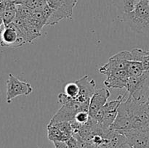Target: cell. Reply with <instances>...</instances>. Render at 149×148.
Returning <instances> with one entry per match:
<instances>
[{
  "instance_id": "cell-27",
  "label": "cell",
  "mask_w": 149,
  "mask_h": 148,
  "mask_svg": "<svg viewBox=\"0 0 149 148\" xmlns=\"http://www.w3.org/2000/svg\"><path fill=\"white\" fill-rule=\"evenodd\" d=\"M148 87H149V82H148Z\"/></svg>"
},
{
  "instance_id": "cell-13",
  "label": "cell",
  "mask_w": 149,
  "mask_h": 148,
  "mask_svg": "<svg viewBox=\"0 0 149 148\" xmlns=\"http://www.w3.org/2000/svg\"><path fill=\"white\" fill-rule=\"evenodd\" d=\"M127 81V80L122 79L113 75H108L107 78L105 80L103 84L108 88L122 89L126 88Z\"/></svg>"
},
{
  "instance_id": "cell-23",
  "label": "cell",
  "mask_w": 149,
  "mask_h": 148,
  "mask_svg": "<svg viewBox=\"0 0 149 148\" xmlns=\"http://www.w3.org/2000/svg\"><path fill=\"white\" fill-rule=\"evenodd\" d=\"M9 3H12V4H19V0H7Z\"/></svg>"
},
{
  "instance_id": "cell-25",
  "label": "cell",
  "mask_w": 149,
  "mask_h": 148,
  "mask_svg": "<svg viewBox=\"0 0 149 148\" xmlns=\"http://www.w3.org/2000/svg\"><path fill=\"white\" fill-rule=\"evenodd\" d=\"M137 1H140V0H137ZM145 1H148V2H149V0H145Z\"/></svg>"
},
{
  "instance_id": "cell-18",
  "label": "cell",
  "mask_w": 149,
  "mask_h": 148,
  "mask_svg": "<svg viewBox=\"0 0 149 148\" xmlns=\"http://www.w3.org/2000/svg\"><path fill=\"white\" fill-rule=\"evenodd\" d=\"M132 54V60L142 62L143 58L147 55V50H143L141 48H135L130 51Z\"/></svg>"
},
{
  "instance_id": "cell-24",
  "label": "cell",
  "mask_w": 149,
  "mask_h": 148,
  "mask_svg": "<svg viewBox=\"0 0 149 148\" xmlns=\"http://www.w3.org/2000/svg\"><path fill=\"white\" fill-rule=\"evenodd\" d=\"M24 1H26V0H19V4H22V3H23Z\"/></svg>"
},
{
  "instance_id": "cell-20",
  "label": "cell",
  "mask_w": 149,
  "mask_h": 148,
  "mask_svg": "<svg viewBox=\"0 0 149 148\" xmlns=\"http://www.w3.org/2000/svg\"><path fill=\"white\" fill-rule=\"evenodd\" d=\"M141 63H142L143 67L145 73H149V55L148 52H147V55L143 58V59L142 60Z\"/></svg>"
},
{
  "instance_id": "cell-17",
  "label": "cell",
  "mask_w": 149,
  "mask_h": 148,
  "mask_svg": "<svg viewBox=\"0 0 149 148\" xmlns=\"http://www.w3.org/2000/svg\"><path fill=\"white\" fill-rule=\"evenodd\" d=\"M16 9H17V15L16 17H20L23 20H26L30 17L33 10H31L26 5L22 4H19L16 5Z\"/></svg>"
},
{
  "instance_id": "cell-7",
  "label": "cell",
  "mask_w": 149,
  "mask_h": 148,
  "mask_svg": "<svg viewBox=\"0 0 149 148\" xmlns=\"http://www.w3.org/2000/svg\"><path fill=\"white\" fill-rule=\"evenodd\" d=\"M132 148H149V132H138L125 136Z\"/></svg>"
},
{
  "instance_id": "cell-28",
  "label": "cell",
  "mask_w": 149,
  "mask_h": 148,
  "mask_svg": "<svg viewBox=\"0 0 149 148\" xmlns=\"http://www.w3.org/2000/svg\"><path fill=\"white\" fill-rule=\"evenodd\" d=\"M148 4H149V2H148Z\"/></svg>"
},
{
  "instance_id": "cell-2",
  "label": "cell",
  "mask_w": 149,
  "mask_h": 148,
  "mask_svg": "<svg viewBox=\"0 0 149 148\" xmlns=\"http://www.w3.org/2000/svg\"><path fill=\"white\" fill-rule=\"evenodd\" d=\"M89 103H81L77 101V100L71 99L68 102L62 104V107L56 112L53 117L49 120V125L55 123H62V122L74 121L75 116L80 111L89 112Z\"/></svg>"
},
{
  "instance_id": "cell-8",
  "label": "cell",
  "mask_w": 149,
  "mask_h": 148,
  "mask_svg": "<svg viewBox=\"0 0 149 148\" xmlns=\"http://www.w3.org/2000/svg\"><path fill=\"white\" fill-rule=\"evenodd\" d=\"M149 73H144L141 76H130L127 81L126 91L128 95H132L148 82Z\"/></svg>"
},
{
  "instance_id": "cell-16",
  "label": "cell",
  "mask_w": 149,
  "mask_h": 148,
  "mask_svg": "<svg viewBox=\"0 0 149 148\" xmlns=\"http://www.w3.org/2000/svg\"><path fill=\"white\" fill-rule=\"evenodd\" d=\"M65 93L71 98L77 100L79 94V88L76 82L68 83L65 86Z\"/></svg>"
},
{
  "instance_id": "cell-14",
  "label": "cell",
  "mask_w": 149,
  "mask_h": 148,
  "mask_svg": "<svg viewBox=\"0 0 149 148\" xmlns=\"http://www.w3.org/2000/svg\"><path fill=\"white\" fill-rule=\"evenodd\" d=\"M126 70L129 76H141L145 73L142 63L134 60L128 62Z\"/></svg>"
},
{
  "instance_id": "cell-3",
  "label": "cell",
  "mask_w": 149,
  "mask_h": 148,
  "mask_svg": "<svg viewBox=\"0 0 149 148\" xmlns=\"http://www.w3.org/2000/svg\"><path fill=\"white\" fill-rule=\"evenodd\" d=\"M33 91V87L29 83L20 81L13 74L10 73L7 80L6 102L10 104L13 99L19 96H29Z\"/></svg>"
},
{
  "instance_id": "cell-19",
  "label": "cell",
  "mask_w": 149,
  "mask_h": 148,
  "mask_svg": "<svg viewBox=\"0 0 149 148\" xmlns=\"http://www.w3.org/2000/svg\"><path fill=\"white\" fill-rule=\"evenodd\" d=\"M89 119H90V115L88 111H80L76 115L74 121L79 125H84L88 122Z\"/></svg>"
},
{
  "instance_id": "cell-4",
  "label": "cell",
  "mask_w": 149,
  "mask_h": 148,
  "mask_svg": "<svg viewBox=\"0 0 149 148\" xmlns=\"http://www.w3.org/2000/svg\"><path fill=\"white\" fill-rule=\"evenodd\" d=\"M26 44L17 27L13 23L4 26L0 36V47L17 48Z\"/></svg>"
},
{
  "instance_id": "cell-11",
  "label": "cell",
  "mask_w": 149,
  "mask_h": 148,
  "mask_svg": "<svg viewBox=\"0 0 149 148\" xmlns=\"http://www.w3.org/2000/svg\"><path fill=\"white\" fill-rule=\"evenodd\" d=\"M134 15L141 20H146V17L149 15L148 1L145 0H140L138 1L135 9L132 11Z\"/></svg>"
},
{
  "instance_id": "cell-1",
  "label": "cell",
  "mask_w": 149,
  "mask_h": 148,
  "mask_svg": "<svg viewBox=\"0 0 149 148\" xmlns=\"http://www.w3.org/2000/svg\"><path fill=\"white\" fill-rule=\"evenodd\" d=\"M78 0H47L52 12L46 26H55L64 19H71Z\"/></svg>"
},
{
  "instance_id": "cell-22",
  "label": "cell",
  "mask_w": 149,
  "mask_h": 148,
  "mask_svg": "<svg viewBox=\"0 0 149 148\" xmlns=\"http://www.w3.org/2000/svg\"><path fill=\"white\" fill-rule=\"evenodd\" d=\"M117 148H132V147H131V145H130L127 142H125V143L122 144V145H121L120 146L118 147Z\"/></svg>"
},
{
  "instance_id": "cell-12",
  "label": "cell",
  "mask_w": 149,
  "mask_h": 148,
  "mask_svg": "<svg viewBox=\"0 0 149 148\" xmlns=\"http://www.w3.org/2000/svg\"><path fill=\"white\" fill-rule=\"evenodd\" d=\"M16 5L17 4L10 3L4 10L2 14V20L4 26H7L13 23V22L15 19L16 15H17Z\"/></svg>"
},
{
  "instance_id": "cell-10",
  "label": "cell",
  "mask_w": 149,
  "mask_h": 148,
  "mask_svg": "<svg viewBox=\"0 0 149 148\" xmlns=\"http://www.w3.org/2000/svg\"><path fill=\"white\" fill-rule=\"evenodd\" d=\"M47 138L52 142H67L68 140L65 134L57 127L55 125H49L47 126Z\"/></svg>"
},
{
  "instance_id": "cell-26",
  "label": "cell",
  "mask_w": 149,
  "mask_h": 148,
  "mask_svg": "<svg viewBox=\"0 0 149 148\" xmlns=\"http://www.w3.org/2000/svg\"><path fill=\"white\" fill-rule=\"evenodd\" d=\"M147 52H148V55H149V49H148V50H147Z\"/></svg>"
},
{
  "instance_id": "cell-21",
  "label": "cell",
  "mask_w": 149,
  "mask_h": 148,
  "mask_svg": "<svg viewBox=\"0 0 149 148\" xmlns=\"http://www.w3.org/2000/svg\"><path fill=\"white\" fill-rule=\"evenodd\" d=\"M52 143L55 145V148H69L65 142H54Z\"/></svg>"
},
{
  "instance_id": "cell-15",
  "label": "cell",
  "mask_w": 149,
  "mask_h": 148,
  "mask_svg": "<svg viewBox=\"0 0 149 148\" xmlns=\"http://www.w3.org/2000/svg\"><path fill=\"white\" fill-rule=\"evenodd\" d=\"M32 10H42L48 5L47 0H26L22 3Z\"/></svg>"
},
{
  "instance_id": "cell-6",
  "label": "cell",
  "mask_w": 149,
  "mask_h": 148,
  "mask_svg": "<svg viewBox=\"0 0 149 148\" xmlns=\"http://www.w3.org/2000/svg\"><path fill=\"white\" fill-rule=\"evenodd\" d=\"M110 96L111 93L108 89L100 88L95 90L90 101V105H89L90 117H95L98 110L101 109L107 102Z\"/></svg>"
},
{
  "instance_id": "cell-9",
  "label": "cell",
  "mask_w": 149,
  "mask_h": 148,
  "mask_svg": "<svg viewBox=\"0 0 149 148\" xmlns=\"http://www.w3.org/2000/svg\"><path fill=\"white\" fill-rule=\"evenodd\" d=\"M137 3V0H114L115 5L122 17L133 11Z\"/></svg>"
},
{
  "instance_id": "cell-5",
  "label": "cell",
  "mask_w": 149,
  "mask_h": 148,
  "mask_svg": "<svg viewBox=\"0 0 149 148\" xmlns=\"http://www.w3.org/2000/svg\"><path fill=\"white\" fill-rule=\"evenodd\" d=\"M79 88V94L77 101L81 103H89L95 91L96 83L93 78L89 79V75H85L75 81Z\"/></svg>"
}]
</instances>
